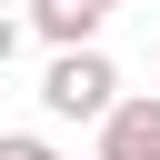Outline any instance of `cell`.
<instances>
[{
	"label": "cell",
	"mask_w": 160,
	"mask_h": 160,
	"mask_svg": "<svg viewBox=\"0 0 160 160\" xmlns=\"http://www.w3.org/2000/svg\"><path fill=\"white\" fill-rule=\"evenodd\" d=\"M40 110L50 120H110L120 110V70H110V50L100 40H70V50H50V70H40Z\"/></svg>",
	"instance_id": "6da1fadb"
},
{
	"label": "cell",
	"mask_w": 160,
	"mask_h": 160,
	"mask_svg": "<svg viewBox=\"0 0 160 160\" xmlns=\"http://www.w3.org/2000/svg\"><path fill=\"white\" fill-rule=\"evenodd\" d=\"M90 160H160V90H120V110L100 120Z\"/></svg>",
	"instance_id": "7a4b0ae2"
},
{
	"label": "cell",
	"mask_w": 160,
	"mask_h": 160,
	"mask_svg": "<svg viewBox=\"0 0 160 160\" xmlns=\"http://www.w3.org/2000/svg\"><path fill=\"white\" fill-rule=\"evenodd\" d=\"M110 10H120V0H30V30H40L50 50H70V40H100Z\"/></svg>",
	"instance_id": "3957f363"
},
{
	"label": "cell",
	"mask_w": 160,
	"mask_h": 160,
	"mask_svg": "<svg viewBox=\"0 0 160 160\" xmlns=\"http://www.w3.org/2000/svg\"><path fill=\"white\" fill-rule=\"evenodd\" d=\"M0 160H60V150H50L40 130H10V140H0Z\"/></svg>",
	"instance_id": "277c9868"
},
{
	"label": "cell",
	"mask_w": 160,
	"mask_h": 160,
	"mask_svg": "<svg viewBox=\"0 0 160 160\" xmlns=\"http://www.w3.org/2000/svg\"><path fill=\"white\" fill-rule=\"evenodd\" d=\"M150 60H160V40H150Z\"/></svg>",
	"instance_id": "5b68a950"
}]
</instances>
